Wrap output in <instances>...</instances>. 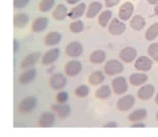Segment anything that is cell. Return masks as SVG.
Instances as JSON below:
<instances>
[{"mask_svg": "<svg viewBox=\"0 0 158 137\" xmlns=\"http://www.w3.org/2000/svg\"><path fill=\"white\" fill-rule=\"evenodd\" d=\"M37 105V99L33 96H29L23 98L19 104V112L21 114H28L31 112Z\"/></svg>", "mask_w": 158, "mask_h": 137, "instance_id": "1", "label": "cell"}, {"mask_svg": "<svg viewBox=\"0 0 158 137\" xmlns=\"http://www.w3.org/2000/svg\"><path fill=\"white\" fill-rule=\"evenodd\" d=\"M124 69V66L122 64V63H120L118 60H110L106 63L105 66H104V72L110 76V77H113L115 75L120 74Z\"/></svg>", "mask_w": 158, "mask_h": 137, "instance_id": "2", "label": "cell"}, {"mask_svg": "<svg viewBox=\"0 0 158 137\" xmlns=\"http://www.w3.org/2000/svg\"><path fill=\"white\" fill-rule=\"evenodd\" d=\"M66 81V77L63 74L56 73L52 75L49 78V86L53 90H61L65 87Z\"/></svg>", "mask_w": 158, "mask_h": 137, "instance_id": "3", "label": "cell"}, {"mask_svg": "<svg viewBox=\"0 0 158 137\" xmlns=\"http://www.w3.org/2000/svg\"><path fill=\"white\" fill-rule=\"evenodd\" d=\"M108 31L111 35L119 36L126 31V25L118 19H113L108 26Z\"/></svg>", "mask_w": 158, "mask_h": 137, "instance_id": "4", "label": "cell"}, {"mask_svg": "<svg viewBox=\"0 0 158 137\" xmlns=\"http://www.w3.org/2000/svg\"><path fill=\"white\" fill-rule=\"evenodd\" d=\"M112 89L116 95H122L128 90V83L125 77H117L111 82Z\"/></svg>", "mask_w": 158, "mask_h": 137, "instance_id": "5", "label": "cell"}, {"mask_svg": "<svg viewBox=\"0 0 158 137\" xmlns=\"http://www.w3.org/2000/svg\"><path fill=\"white\" fill-rule=\"evenodd\" d=\"M135 103V98L132 95H125L120 98L117 102V108L120 111L130 110Z\"/></svg>", "mask_w": 158, "mask_h": 137, "instance_id": "6", "label": "cell"}, {"mask_svg": "<svg viewBox=\"0 0 158 137\" xmlns=\"http://www.w3.org/2000/svg\"><path fill=\"white\" fill-rule=\"evenodd\" d=\"M133 10H134V6L132 5V3L131 2H125L123 3L119 8H118V17L122 21H127L129 20L132 14H133Z\"/></svg>", "mask_w": 158, "mask_h": 137, "instance_id": "7", "label": "cell"}, {"mask_svg": "<svg viewBox=\"0 0 158 137\" xmlns=\"http://www.w3.org/2000/svg\"><path fill=\"white\" fill-rule=\"evenodd\" d=\"M118 56L123 62L130 64L135 60V58L137 56V50L133 47H131V46L125 47L119 52Z\"/></svg>", "mask_w": 158, "mask_h": 137, "instance_id": "8", "label": "cell"}, {"mask_svg": "<svg viewBox=\"0 0 158 137\" xmlns=\"http://www.w3.org/2000/svg\"><path fill=\"white\" fill-rule=\"evenodd\" d=\"M51 110L54 111L57 116L61 119H66L71 114V108L69 105L64 103H58L51 106Z\"/></svg>", "mask_w": 158, "mask_h": 137, "instance_id": "9", "label": "cell"}, {"mask_svg": "<svg viewBox=\"0 0 158 137\" xmlns=\"http://www.w3.org/2000/svg\"><path fill=\"white\" fill-rule=\"evenodd\" d=\"M82 70V64L77 60L69 61L64 66V73L68 77H76Z\"/></svg>", "mask_w": 158, "mask_h": 137, "instance_id": "10", "label": "cell"}, {"mask_svg": "<svg viewBox=\"0 0 158 137\" xmlns=\"http://www.w3.org/2000/svg\"><path fill=\"white\" fill-rule=\"evenodd\" d=\"M60 55V50L58 48H52L47 51L41 57V64L43 65H49L54 63Z\"/></svg>", "mask_w": 158, "mask_h": 137, "instance_id": "11", "label": "cell"}, {"mask_svg": "<svg viewBox=\"0 0 158 137\" xmlns=\"http://www.w3.org/2000/svg\"><path fill=\"white\" fill-rule=\"evenodd\" d=\"M84 52L83 45L77 42L69 43L65 47V52L69 57H78Z\"/></svg>", "mask_w": 158, "mask_h": 137, "instance_id": "12", "label": "cell"}, {"mask_svg": "<svg viewBox=\"0 0 158 137\" xmlns=\"http://www.w3.org/2000/svg\"><path fill=\"white\" fill-rule=\"evenodd\" d=\"M153 66V62L152 60L147 57V56H140L137 58L134 64V67L137 70L143 71V72H147L149 71Z\"/></svg>", "mask_w": 158, "mask_h": 137, "instance_id": "13", "label": "cell"}, {"mask_svg": "<svg viewBox=\"0 0 158 137\" xmlns=\"http://www.w3.org/2000/svg\"><path fill=\"white\" fill-rule=\"evenodd\" d=\"M55 122V116L53 115V113L50 112V111H46L43 112L39 119V125L40 127L42 128H48V127H52Z\"/></svg>", "mask_w": 158, "mask_h": 137, "instance_id": "14", "label": "cell"}, {"mask_svg": "<svg viewBox=\"0 0 158 137\" xmlns=\"http://www.w3.org/2000/svg\"><path fill=\"white\" fill-rule=\"evenodd\" d=\"M40 58V53L39 52H31L30 54H28L26 57L23 58L21 64H20V67L25 69V68H28V67H31L33 66Z\"/></svg>", "mask_w": 158, "mask_h": 137, "instance_id": "15", "label": "cell"}, {"mask_svg": "<svg viewBox=\"0 0 158 137\" xmlns=\"http://www.w3.org/2000/svg\"><path fill=\"white\" fill-rule=\"evenodd\" d=\"M155 93V88L153 85L151 84H147V85H144L143 86L137 93V97L143 100V101H146V100H149L153 95Z\"/></svg>", "mask_w": 158, "mask_h": 137, "instance_id": "16", "label": "cell"}, {"mask_svg": "<svg viewBox=\"0 0 158 137\" xmlns=\"http://www.w3.org/2000/svg\"><path fill=\"white\" fill-rule=\"evenodd\" d=\"M36 77V69L31 68L27 69L19 77V83L21 85H27L32 82Z\"/></svg>", "mask_w": 158, "mask_h": 137, "instance_id": "17", "label": "cell"}, {"mask_svg": "<svg viewBox=\"0 0 158 137\" xmlns=\"http://www.w3.org/2000/svg\"><path fill=\"white\" fill-rule=\"evenodd\" d=\"M49 25V19L46 17H40L33 20L31 24V31L33 32H40L44 31Z\"/></svg>", "mask_w": 158, "mask_h": 137, "instance_id": "18", "label": "cell"}, {"mask_svg": "<svg viewBox=\"0 0 158 137\" xmlns=\"http://www.w3.org/2000/svg\"><path fill=\"white\" fill-rule=\"evenodd\" d=\"M66 16H68V9L63 4L57 5L56 7L52 11V17L56 20H59V21L64 20L66 18Z\"/></svg>", "mask_w": 158, "mask_h": 137, "instance_id": "19", "label": "cell"}, {"mask_svg": "<svg viewBox=\"0 0 158 137\" xmlns=\"http://www.w3.org/2000/svg\"><path fill=\"white\" fill-rule=\"evenodd\" d=\"M101 9H102V4L100 2H98V1L91 2L87 7L85 17L87 19H93L100 12Z\"/></svg>", "mask_w": 158, "mask_h": 137, "instance_id": "20", "label": "cell"}, {"mask_svg": "<svg viewBox=\"0 0 158 137\" xmlns=\"http://www.w3.org/2000/svg\"><path fill=\"white\" fill-rule=\"evenodd\" d=\"M62 40V35L57 31L49 32L44 39V44L47 46H53L58 44Z\"/></svg>", "mask_w": 158, "mask_h": 137, "instance_id": "21", "label": "cell"}, {"mask_svg": "<svg viewBox=\"0 0 158 137\" xmlns=\"http://www.w3.org/2000/svg\"><path fill=\"white\" fill-rule=\"evenodd\" d=\"M147 79H148L147 76L143 73H134V74L131 75L129 77L130 83L134 87H138V86L144 84L147 81Z\"/></svg>", "mask_w": 158, "mask_h": 137, "instance_id": "22", "label": "cell"}, {"mask_svg": "<svg viewBox=\"0 0 158 137\" xmlns=\"http://www.w3.org/2000/svg\"><path fill=\"white\" fill-rule=\"evenodd\" d=\"M146 116H147V110L145 109H138L128 116V120L129 122H137L144 120Z\"/></svg>", "mask_w": 158, "mask_h": 137, "instance_id": "23", "label": "cell"}, {"mask_svg": "<svg viewBox=\"0 0 158 137\" xmlns=\"http://www.w3.org/2000/svg\"><path fill=\"white\" fill-rule=\"evenodd\" d=\"M86 6L85 3H80L77 6H74L69 12H68V17L72 19H77L78 18H81L85 11Z\"/></svg>", "mask_w": 158, "mask_h": 137, "instance_id": "24", "label": "cell"}, {"mask_svg": "<svg viewBox=\"0 0 158 137\" xmlns=\"http://www.w3.org/2000/svg\"><path fill=\"white\" fill-rule=\"evenodd\" d=\"M146 24V21L144 19L143 17H142L141 15H136V16H133V18L131 19V22H130V25L131 27L132 30L134 31H141L144 28Z\"/></svg>", "mask_w": 158, "mask_h": 137, "instance_id": "25", "label": "cell"}, {"mask_svg": "<svg viewBox=\"0 0 158 137\" xmlns=\"http://www.w3.org/2000/svg\"><path fill=\"white\" fill-rule=\"evenodd\" d=\"M104 80H105V77L101 71L93 72L87 78V81L91 86H98L101 83H103Z\"/></svg>", "mask_w": 158, "mask_h": 137, "instance_id": "26", "label": "cell"}, {"mask_svg": "<svg viewBox=\"0 0 158 137\" xmlns=\"http://www.w3.org/2000/svg\"><path fill=\"white\" fill-rule=\"evenodd\" d=\"M29 16L26 13H18L14 17V26L16 28H24L29 22Z\"/></svg>", "mask_w": 158, "mask_h": 137, "instance_id": "27", "label": "cell"}, {"mask_svg": "<svg viewBox=\"0 0 158 137\" xmlns=\"http://www.w3.org/2000/svg\"><path fill=\"white\" fill-rule=\"evenodd\" d=\"M106 60V53L102 50H96L90 54V62L95 64H102Z\"/></svg>", "mask_w": 158, "mask_h": 137, "instance_id": "28", "label": "cell"}, {"mask_svg": "<svg viewBox=\"0 0 158 137\" xmlns=\"http://www.w3.org/2000/svg\"><path fill=\"white\" fill-rule=\"evenodd\" d=\"M110 94H111V89H110V86L103 85L96 90L95 97L98 99H106L110 97Z\"/></svg>", "mask_w": 158, "mask_h": 137, "instance_id": "29", "label": "cell"}, {"mask_svg": "<svg viewBox=\"0 0 158 137\" xmlns=\"http://www.w3.org/2000/svg\"><path fill=\"white\" fill-rule=\"evenodd\" d=\"M111 17H112V12L110 10H104V11H102L100 13V15L98 16V24L102 28H106L109 25Z\"/></svg>", "mask_w": 158, "mask_h": 137, "instance_id": "30", "label": "cell"}, {"mask_svg": "<svg viewBox=\"0 0 158 137\" xmlns=\"http://www.w3.org/2000/svg\"><path fill=\"white\" fill-rule=\"evenodd\" d=\"M158 36V22L152 24L145 32V38L147 41H154Z\"/></svg>", "mask_w": 158, "mask_h": 137, "instance_id": "31", "label": "cell"}, {"mask_svg": "<svg viewBox=\"0 0 158 137\" xmlns=\"http://www.w3.org/2000/svg\"><path fill=\"white\" fill-rule=\"evenodd\" d=\"M84 28H85L84 22L81 21V20H76V21L72 22L69 25V30L73 33H80V32H82L84 31Z\"/></svg>", "mask_w": 158, "mask_h": 137, "instance_id": "32", "label": "cell"}, {"mask_svg": "<svg viewBox=\"0 0 158 137\" xmlns=\"http://www.w3.org/2000/svg\"><path fill=\"white\" fill-rule=\"evenodd\" d=\"M55 0H41L39 4V9L40 12H48L50 11L53 5Z\"/></svg>", "mask_w": 158, "mask_h": 137, "instance_id": "33", "label": "cell"}, {"mask_svg": "<svg viewBox=\"0 0 158 137\" xmlns=\"http://www.w3.org/2000/svg\"><path fill=\"white\" fill-rule=\"evenodd\" d=\"M147 52L153 60L158 62V43H153L148 47Z\"/></svg>", "mask_w": 158, "mask_h": 137, "instance_id": "34", "label": "cell"}, {"mask_svg": "<svg viewBox=\"0 0 158 137\" xmlns=\"http://www.w3.org/2000/svg\"><path fill=\"white\" fill-rule=\"evenodd\" d=\"M75 94L78 98H85L89 94V88L85 85H81L76 89Z\"/></svg>", "mask_w": 158, "mask_h": 137, "instance_id": "35", "label": "cell"}, {"mask_svg": "<svg viewBox=\"0 0 158 137\" xmlns=\"http://www.w3.org/2000/svg\"><path fill=\"white\" fill-rule=\"evenodd\" d=\"M57 103H65L68 99V94L65 91H60L55 98Z\"/></svg>", "mask_w": 158, "mask_h": 137, "instance_id": "36", "label": "cell"}, {"mask_svg": "<svg viewBox=\"0 0 158 137\" xmlns=\"http://www.w3.org/2000/svg\"><path fill=\"white\" fill-rule=\"evenodd\" d=\"M31 0H14V6L16 8H23L27 6Z\"/></svg>", "mask_w": 158, "mask_h": 137, "instance_id": "37", "label": "cell"}, {"mask_svg": "<svg viewBox=\"0 0 158 137\" xmlns=\"http://www.w3.org/2000/svg\"><path fill=\"white\" fill-rule=\"evenodd\" d=\"M120 0H105V5L107 7H113L115 6H117L119 3Z\"/></svg>", "mask_w": 158, "mask_h": 137, "instance_id": "38", "label": "cell"}, {"mask_svg": "<svg viewBox=\"0 0 158 137\" xmlns=\"http://www.w3.org/2000/svg\"><path fill=\"white\" fill-rule=\"evenodd\" d=\"M13 47H14V52L16 53L17 52H18V50H19V43L16 40V39H14V41H13Z\"/></svg>", "mask_w": 158, "mask_h": 137, "instance_id": "39", "label": "cell"}, {"mask_svg": "<svg viewBox=\"0 0 158 137\" xmlns=\"http://www.w3.org/2000/svg\"><path fill=\"white\" fill-rule=\"evenodd\" d=\"M131 127H132V128H143V127H145V124H144V123H143V122H137L133 123Z\"/></svg>", "mask_w": 158, "mask_h": 137, "instance_id": "40", "label": "cell"}, {"mask_svg": "<svg viewBox=\"0 0 158 137\" xmlns=\"http://www.w3.org/2000/svg\"><path fill=\"white\" fill-rule=\"evenodd\" d=\"M104 127H110V128H112V127H117V123L115 122H110L108 123H106L104 125Z\"/></svg>", "mask_w": 158, "mask_h": 137, "instance_id": "41", "label": "cell"}, {"mask_svg": "<svg viewBox=\"0 0 158 137\" xmlns=\"http://www.w3.org/2000/svg\"><path fill=\"white\" fill-rule=\"evenodd\" d=\"M69 5H76L77 3H78L80 0H65Z\"/></svg>", "mask_w": 158, "mask_h": 137, "instance_id": "42", "label": "cell"}, {"mask_svg": "<svg viewBox=\"0 0 158 137\" xmlns=\"http://www.w3.org/2000/svg\"><path fill=\"white\" fill-rule=\"evenodd\" d=\"M150 5H157L158 0H147Z\"/></svg>", "mask_w": 158, "mask_h": 137, "instance_id": "43", "label": "cell"}, {"mask_svg": "<svg viewBox=\"0 0 158 137\" xmlns=\"http://www.w3.org/2000/svg\"><path fill=\"white\" fill-rule=\"evenodd\" d=\"M154 12H155V14L158 16V4L155 6V8H154Z\"/></svg>", "mask_w": 158, "mask_h": 137, "instance_id": "44", "label": "cell"}, {"mask_svg": "<svg viewBox=\"0 0 158 137\" xmlns=\"http://www.w3.org/2000/svg\"><path fill=\"white\" fill-rule=\"evenodd\" d=\"M155 101H156V103L158 105V92H157V94H156V99H155Z\"/></svg>", "mask_w": 158, "mask_h": 137, "instance_id": "45", "label": "cell"}, {"mask_svg": "<svg viewBox=\"0 0 158 137\" xmlns=\"http://www.w3.org/2000/svg\"><path fill=\"white\" fill-rule=\"evenodd\" d=\"M156 120H157V122H158V112L156 113Z\"/></svg>", "mask_w": 158, "mask_h": 137, "instance_id": "46", "label": "cell"}]
</instances>
